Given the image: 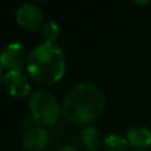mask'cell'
I'll return each mask as SVG.
<instances>
[{
	"instance_id": "3",
	"label": "cell",
	"mask_w": 151,
	"mask_h": 151,
	"mask_svg": "<svg viewBox=\"0 0 151 151\" xmlns=\"http://www.w3.org/2000/svg\"><path fill=\"white\" fill-rule=\"evenodd\" d=\"M29 110L39 126H53L60 118L61 106L52 93L36 90L29 98Z\"/></svg>"
},
{
	"instance_id": "15",
	"label": "cell",
	"mask_w": 151,
	"mask_h": 151,
	"mask_svg": "<svg viewBox=\"0 0 151 151\" xmlns=\"http://www.w3.org/2000/svg\"><path fill=\"white\" fill-rule=\"evenodd\" d=\"M137 151H145V150H137Z\"/></svg>"
},
{
	"instance_id": "6",
	"label": "cell",
	"mask_w": 151,
	"mask_h": 151,
	"mask_svg": "<svg viewBox=\"0 0 151 151\" xmlns=\"http://www.w3.org/2000/svg\"><path fill=\"white\" fill-rule=\"evenodd\" d=\"M3 83L15 98H25L31 93V85L23 70H8L3 77Z\"/></svg>"
},
{
	"instance_id": "11",
	"label": "cell",
	"mask_w": 151,
	"mask_h": 151,
	"mask_svg": "<svg viewBox=\"0 0 151 151\" xmlns=\"http://www.w3.org/2000/svg\"><path fill=\"white\" fill-rule=\"evenodd\" d=\"M60 35V27L56 21H48L41 28V37L45 44H56Z\"/></svg>"
},
{
	"instance_id": "8",
	"label": "cell",
	"mask_w": 151,
	"mask_h": 151,
	"mask_svg": "<svg viewBox=\"0 0 151 151\" xmlns=\"http://www.w3.org/2000/svg\"><path fill=\"white\" fill-rule=\"evenodd\" d=\"M129 145L137 149H145L151 145V131L145 126H134L126 133Z\"/></svg>"
},
{
	"instance_id": "5",
	"label": "cell",
	"mask_w": 151,
	"mask_h": 151,
	"mask_svg": "<svg viewBox=\"0 0 151 151\" xmlns=\"http://www.w3.org/2000/svg\"><path fill=\"white\" fill-rule=\"evenodd\" d=\"M16 21L23 29L36 31L44 24V15L40 7L36 4L25 3L16 11Z\"/></svg>"
},
{
	"instance_id": "2",
	"label": "cell",
	"mask_w": 151,
	"mask_h": 151,
	"mask_svg": "<svg viewBox=\"0 0 151 151\" xmlns=\"http://www.w3.org/2000/svg\"><path fill=\"white\" fill-rule=\"evenodd\" d=\"M29 76L41 85H53L65 73V56L57 44H42L31 50L27 60Z\"/></svg>"
},
{
	"instance_id": "1",
	"label": "cell",
	"mask_w": 151,
	"mask_h": 151,
	"mask_svg": "<svg viewBox=\"0 0 151 151\" xmlns=\"http://www.w3.org/2000/svg\"><path fill=\"white\" fill-rule=\"evenodd\" d=\"M105 110V96L99 88L89 82L77 83L66 91L63 114L76 125H89L101 117Z\"/></svg>"
},
{
	"instance_id": "10",
	"label": "cell",
	"mask_w": 151,
	"mask_h": 151,
	"mask_svg": "<svg viewBox=\"0 0 151 151\" xmlns=\"http://www.w3.org/2000/svg\"><path fill=\"white\" fill-rule=\"evenodd\" d=\"M104 147L106 151H129V142L126 137L111 133L105 137Z\"/></svg>"
},
{
	"instance_id": "14",
	"label": "cell",
	"mask_w": 151,
	"mask_h": 151,
	"mask_svg": "<svg viewBox=\"0 0 151 151\" xmlns=\"http://www.w3.org/2000/svg\"><path fill=\"white\" fill-rule=\"evenodd\" d=\"M135 4H141V5H143V4H149V1H135Z\"/></svg>"
},
{
	"instance_id": "7",
	"label": "cell",
	"mask_w": 151,
	"mask_h": 151,
	"mask_svg": "<svg viewBox=\"0 0 151 151\" xmlns=\"http://www.w3.org/2000/svg\"><path fill=\"white\" fill-rule=\"evenodd\" d=\"M49 133L42 126H33L23 133L21 145L27 151H42L49 143Z\"/></svg>"
},
{
	"instance_id": "12",
	"label": "cell",
	"mask_w": 151,
	"mask_h": 151,
	"mask_svg": "<svg viewBox=\"0 0 151 151\" xmlns=\"http://www.w3.org/2000/svg\"><path fill=\"white\" fill-rule=\"evenodd\" d=\"M56 151H77V150H76L73 146H70V145H63V146H60Z\"/></svg>"
},
{
	"instance_id": "9",
	"label": "cell",
	"mask_w": 151,
	"mask_h": 151,
	"mask_svg": "<svg viewBox=\"0 0 151 151\" xmlns=\"http://www.w3.org/2000/svg\"><path fill=\"white\" fill-rule=\"evenodd\" d=\"M81 139H82L83 146L89 151H97L101 146V143L104 142L98 129L93 127V126H88V127L83 129L82 133H81Z\"/></svg>"
},
{
	"instance_id": "4",
	"label": "cell",
	"mask_w": 151,
	"mask_h": 151,
	"mask_svg": "<svg viewBox=\"0 0 151 151\" xmlns=\"http://www.w3.org/2000/svg\"><path fill=\"white\" fill-rule=\"evenodd\" d=\"M27 60L25 47L20 41L11 42L0 52V65L8 70H23Z\"/></svg>"
},
{
	"instance_id": "13",
	"label": "cell",
	"mask_w": 151,
	"mask_h": 151,
	"mask_svg": "<svg viewBox=\"0 0 151 151\" xmlns=\"http://www.w3.org/2000/svg\"><path fill=\"white\" fill-rule=\"evenodd\" d=\"M1 68H3V66L0 65V83H1V81H3V77H4V76H3V73H1Z\"/></svg>"
}]
</instances>
